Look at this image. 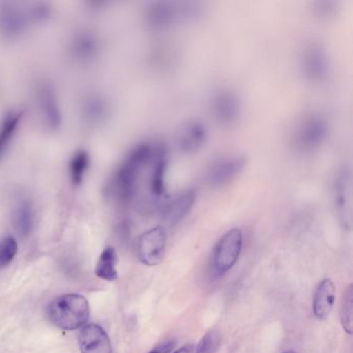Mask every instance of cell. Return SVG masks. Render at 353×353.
Listing matches in <instances>:
<instances>
[{
    "label": "cell",
    "instance_id": "obj_1",
    "mask_svg": "<svg viewBox=\"0 0 353 353\" xmlns=\"http://www.w3.org/2000/svg\"><path fill=\"white\" fill-rule=\"evenodd\" d=\"M159 144L141 143L134 148L119 167L112 181L113 195L129 203L138 194L141 174L150 166L158 150Z\"/></svg>",
    "mask_w": 353,
    "mask_h": 353
},
{
    "label": "cell",
    "instance_id": "obj_2",
    "mask_svg": "<svg viewBox=\"0 0 353 353\" xmlns=\"http://www.w3.org/2000/svg\"><path fill=\"white\" fill-rule=\"evenodd\" d=\"M51 323L65 330L83 327L90 319L88 299L80 294H63L51 301L47 309Z\"/></svg>",
    "mask_w": 353,
    "mask_h": 353
},
{
    "label": "cell",
    "instance_id": "obj_3",
    "mask_svg": "<svg viewBox=\"0 0 353 353\" xmlns=\"http://www.w3.org/2000/svg\"><path fill=\"white\" fill-rule=\"evenodd\" d=\"M201 12L197 3L157 1L146 10V23L154 30H168L177 24L195 20Z\"/></svg>",
    "mask_w": 353,
    "mask_h": 353
},
{
    "label": "cell",
    "instance_id": "obj_4",
    "mask_svg": "<svg viewBox=\"0 0 353 353\" xmlns=\"http://www.w3.org/2000/svg\"><path fill=\"white\" fill-rule=\"evenodd\" d=\"M243 233L234 228L225 233L214 247L212 258V272L216 278L224 276L239 260L243 249Z\"/></svg>",
    "mask_w": 353,
    "mask_h": 353
},
{
    "label": "cell",
    "instance_id": "obj_5",
    "mask_svg": "<svg viewBox=\"0 0 353 353\" xmlns=\"http://www.w3.org/2000/svg\"><path fill=\"white\" fill-rule=\"evenodd\" d=\"M327 133L325 119L320 115H310L295 127L292 142L296 150L311 152L321 145L327 137Z\"/></svg>",
    "mask_w": 353,
    "mask_h": 353
},
{
    "label": "cell",
    "instance_id": "obj_6",
    "mask_svg": "<svg viewBox=\"0 0 353 353\" xmlns=\"http://www.w3.org/2000/svg\"><path fill=\"white\" fill-rule=\"evenodd\" d=\"M32 23L28 11L19 3H0V39L16 41L21 38Z\"/></svg>",
    "mask_w": 353,
    "mask_h": 353
},
{
    "label": "cell",
    "instance_id": "obj_7",
    "mask_svg": "<svg viewBox=\"0 0 353 353\" xmlns=\"http://www.w3.org/2000/svg\"><path fill=\"white\" fill-rule=\"evenodd\" d=\"M167 233L162 226L144 232L138 241V258L148 266L162 263L166 252Z\"/></svg>",
    "mask_w": 353,
    "mask_h": 353
},
{
    "label": "cell",
    "instance_id": "obj_8",
    "mask_svg": "<svg viewBox=\"0 0 353 353\" xmlns=\"http://www.w3.org/2000/svg\"><path fill=\"white\" fill-rule=\"evenodd\" d=\"M245 158L230 154L214 161L206 171V181L212 187H221L232 181L245 168Z\"/></svg>",
    "mask_w": 353,
    "mask_h": 353
},
{
    "label": "cell",
    "instance_id": "obj_9",
    "mask_svg": "<svg viewBox=\"0 0 353 353\" xmlns=\"http://www.w3.org/2000/svg\"><path fill=\"white\" fill-rule=\"evenodd\" d=\"M332 195L339 218L345 225H350L352 214V176L350 169L345 167L339 171L334 179Z\"/></svg>",
    "mask_w": 353,
    "mask_h": 353
},
{
    "label": "cell",
    "instance_id": "obj_10",
    "mask_svg": "<svg viewBox=\"0 0 353 353\" xmlns=\"http://www.w3.org/2000/svg\"><path fill=\"white\" fill-rule=\"evenodd\" d=\"M195 200L196 193L194 190H185L173 197L165 198L160 205L161 218L170 226L177 224L189 214Z\"/></svg>",
    "mask_w": 353,
    "mask_h": 353
},
{
    "label": "cell",
    "instance_id": "obj_11",
    "mask_svg": "<svg viewBox=\"0 0 353 353\" xmlns=\"http://www.w3.org/2000/svg\"><path fill=\"white\" fill-rule=\"evenodd\" d=\"M70 54L77 63H92L98 57L101 43L92 30H82L76 32L69 45Z\"/></svg>",
    "mask_w": 353,
    "mask_h": 353
},
{
    "label": "cell",
    "instance_id": "obj_12",
    "mask_svg": "<svg viewBox=\"0 0 353 353\" xmlns=\"http://www.w3.org/2000/svg\"><path fill=\"white\" fill-rule=\"evenodd\" d=\"M214 119L221 125H232L241 113V102L236 94L229 90H222L214 94L212 101Z\"/></svg>",
    "mask_w": 353,
    "mask_h": 353
},
{
    "label": "cell",
    "instance_id": "obj_13",
    "mask_svg": "<svg viewBox=\"0 0 353 353\" xmlns=\"http://www.w3.org/2000/svg\"><path fill=\"white\" fill-rule=\"evenodd\" d=\"M301 69L312 81H321L330 69L327 53L319 45H310L301 55Z\"/></svg>",
    "mask_w": 353,
    "mask_h": 353
},
{
    "label": "cell",
    "instance_id": "obj_14",
    "mask_svg": "<svg viewBox=\"0 0 353 353\" xmlns=\"http://www.w3.org/2000/svg\"><path fill=\"white\" fill-rule=\"evenodd\" d=\"M208 132L205 125L198 121H188L176 132L177 148L185 154H193L205 143Z\"/></svg>",
    "mask_w": 353,
    "mask_h": 353
},
{
    "label": "cell",
    "instance_id": "obj_15",
    "mask_svg": "<svg viewBox=\"0 0 353 353\" xmlns=\"http://www.w3.org/2000/svg\"><path fill=\"white\" fill-rule=\"evenodd\" d=\"M81 353H112L110 339L97 324H88L80 330L78 336Z\"/></svg>",
    "mask_w": 353,
    "mask_h": 353
},
{
    "label": "cell",
    "instance_id": "obj_16",
    "mask_svg": "<svg viewBox=\"0 0 353 353\" xmlns=\"http://www.w3.org/2000/svg\"><path fill=\"white\" fill-rule=\"evenodd\" d=\"M39 107L45 125L49 130L59 129L61 125V111L57 102V94L50 85H42L38 92Z\"/></svg>",
    "mask_w": 353,
    "mask_h": 353
},
{
    "label": "cell",
    "instance_id": "obj_17",
    "mask_svg": "<svg viewBox=\"0 0 353 353\" xmlns=\"http://www.w3.org/2000/svg\"><path fill=\"white\" fill-rule=\"evenodd\" d=\"M110 114V105L102 94H92L82 102L81 115L90 125H103Z\"/></svg>",
    "mask_w": 353,
    "mask_h": 353
},
{
    "label": "cell",
    "instance_id": "obj_18",
    "mask_svg": "<svg viewBox=\"0 0 353 353\" xmlns=\"http://www.w3.org/2000/svg\"><path fill=\"white\" fill-rule=\"evenodd\" d=\"M336 301V285L330 279H323L314 293L313 313L317 319L328 317Z\"/></svg>",
    "mask_w": 353,
    "mask_h": 353
},
{
    "label": "cell",
    "instance_id": "obj_19",
    "mask_svg": "<svg viewBox=\"0 0 353 353\" xmlns=\"http://www.w3.org/2000/svg\"><path fill=\"white\" fill-rule=\"evenodd\" d=\"M14 222L20 234L26 236L32 232L34 224V210L30 200L24 198L18 201L14 212Z\"/></svg>",
    "mask_w": 353,
    "mask_h": 353
},
{
    "label": "cell",
    "instance_id": "obj_20",
    "mask_svg": "<svg viewBox=\"0 0 353 353\" xmlns=\"http://www.w3.org/2000/svg\"><path fill=\"white\" fill-rule=\"evenodd\" d=\"M117 255L114 248L107 247L101 254L94 274L102 280L115 281L119 278L117 270Z\"/></svg>",
    "mask_w": 353,
    "mask_h": 353
},
{
    "label": "cell",
    "instance_id": "obj_21",
    "mask_svg": "<svg viewBox=\"0 0 353 353\" xmlns=\"http://www.w3.org/2000/svg\"><path fill=\"white\" fill-rule=\"evenodd\" d=\"M90 154L85 150H78L74 154L69 163V172L74 185H81L84 176L90 168Z\"/></svg>",
    "mask_w": 353,
    "mask_h": 353
},
{
    "label": "cell",
    "instance_id": "obj_22",
    "mask_svg": "<svg viewBox=\"0 0 353 353\" xmlns=\"http://www.w3.org/2000/svg\"><path fill=\"white\" fill-rule=\"evenodd\" d=\"M21 112L9 113L0 125V156H3L21 121Z\"/></svg>",
    "mask_w": 353,
    "mask_h": 353
},
{
    "label": "cell",
    "instance_id": "obj_23",
    "mask_svg": "<svg viewBox=\"0 0 353 353\" xmlns=\"http://www.w3.org/2000/svg\"><path fill=\"white\" fill-rule=\"evenodd\" d=\"M340 321L342 327L348 334L353 332V286L347 287L343 293L342 303L340 307Z\"/></svg>",
    "mask_w": 353,
    "mask_h": 353
},
{
    "label": "cell",
    "instance_id": "obj_24",
    "mask_svg": "<svg viewBox=\"0 0 353 353\" xmlns=\"http://www.w3.org/2000/svg\"><path fill=\"white\" fill-rule=\"evenodd\" d=\"M220 344V334L216 330H208L198 343L196 353H216Z\"/></svg>",
    "mask_w": 353,
    "mask_h": 353
},
{
    "label": "cell",
    "instance_id": "obj_25",
    "mask_svg": "<svg viewBox=\"0 0 353 353\" xmlns=\"http://www.w3.org/2000/svg\"><path fill=\"white\" fill-rule=\"evenodd\" d=\"M17 251V241L14 237L8 236L0 241V268H5L11 263Z\"/></svg>",
    "mask_w": 353,
    "mask_h": 353
},
{
    "label": "cell",
    "instance_id": "obj_26",
    "mask_svg": "<svg viewBox=\"0 0 353 353\" xmlns=\"http://www.w3.org/2000/svg\"><path fill=\"white\" fill-rule=\"evenodd\" d=\"M28 11L30 21L37 22V23L46 21L52 14V9H51L50 6L45 3H32Z\"/></svg>",
    "mask_w": 353,
    "mask_h": 353
},
{
    "label": "cell",
    "instance_id": "obj_27",
    "mask_svg": "<svg viewBox=\"0 0 353 353\" xmlns=\"http://www.w3.org/2000/svg\"><path fill=\"white\" fill-rule=\"evenodd\" d=\"M175 340L170 339V340L165 341V342L161 343L158 346L154 347L152 350H150L148 353H171L172 352L173 348H174Z\"/></svg>",
    "mask_w": 353,
    "mask_h": 353
},
{
    "label": "cell",
    "instance_id": "obj_28",
    "mask_svg": "<svg viewBox=\"0 0 353 353\" xmlns=\"http://www.w3.org/2000/svg\"><path fill=\"white\" fill-rule=\"evenodd\" d=\"M194 346L192 344H187L185 346L181 347L179 350L175 351L173 353H194Z\"/></svg>",
    "mask_w": 353,
    "mask_h": 353
},
{
    "label": "cell",
    "instance_id": "obj_29",
    "mask_svg": "<svg viewBox=\"0 0 353 353\" xmlns=\"http://www.w3.org/2000/svg\"><path fill=\"white\" fill-rule=\"evenodd\" d=\"M284 353H297V352H295V351H293V350H287V351H285Z\"/></svg>",
    "mask_w": 353,
    "mask_h": 353
}]
</instances>
